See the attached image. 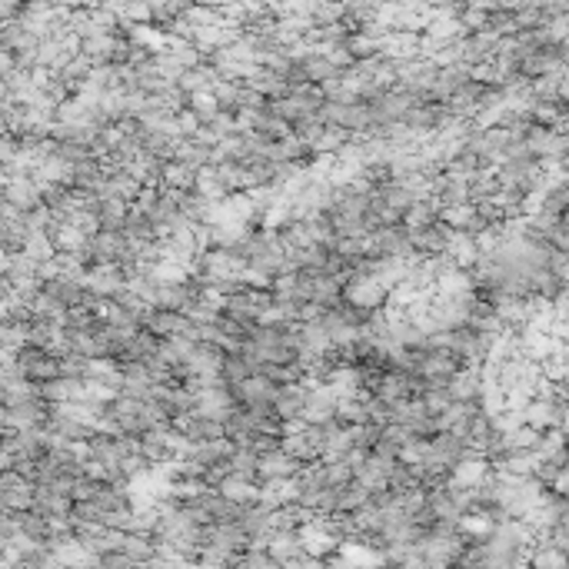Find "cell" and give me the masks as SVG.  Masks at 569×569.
Returning <instances> with one entry per match:
<instances>
[{
    "mask_svg": "<svg viewBox=\"0 0 569 569\" xmlns=\"http://www.w3.org/2000/svg\"><path fill=\"white\" fill-rule=\"evenodd\" d=\"M523 423L533 429H566V399L533 397L523 409Z\"/></svg>",
    "mask_w": 569,
    "mask_h": 569,
    "instance_id": "cell-1",
    "label": "cell"
},
{
    "mask_svg": "<svg viewBox=\"0 0 569 569\" xmlns=\"http://www.w3.org/2000/svg\"><path fill=\"white\" fill-rule=\"evenodd\" d=\"M343 299L359 309H379L387 303V289L373 277H353L349 283H343Z\"/></svg>",
    "mask_w": 569,
    "mask_h": 569,
    "instance_id": "cell-2",
    "label": "cell"
},
{
    "mask_svg": "<svg viewBox=\"0 0 569 569\" xmlns=\"http://www.w3.org/2000/svg\"><path fill=\"white\" fill-rule=\"evenodd\" d=\"M299 459H293L287 449H270V453H260L257 456V479H273V476H297L299 473Z\"/></svg>",
    "mask_w": 569,
    "mask_h": 569,
    "instance_id": "cell-3",
    "label": "cell"
},
{
    "mask_svg": "<svg viewBox=\"0 0 569 569\" xmlns=\"http://www.w3.org/2000/svg\"><path fill=\"white\" fill-rule=\"evenodd\" d=\"M257 483L260 479H253V476H243V473H227V476L220 479L217 486V493L220 496H227V499H233V503H253L257 499Z\"/></svg>",
    "mask_w": 569,
    "mask_h": 569,
    "instance_id": "cell-4",
    "label": "cell"
},
{
    "mask_svg": "<svg viewBox=\"0 0 569 569\" xmlns=\"http://www.w3.org/2000/svg\"><path fill=\"white\" fill-rule=\"evenodd\" d=\"M446 393L456 403H469L479 397V367H459L453 377L446 379Z\"/></svg>",
    "mask_w": 569,
    "mask_h": 569,
    "instance_id": "cell-5",
    "label": "cell"
},
{
    "mask_svg": "<svg viewBox=\"0 0 569 569\" xmlns=\"http://www.w3.org/2000/svg\"><path fill=\"white\" fill-rule=\"evenodd\" d=\"M193 183H197V167H190V163H183V160H167V163H163V170H160V183H157V187L187 193V190H193Z\"/></svg>",
    "mask_w": 569,
    "mask_h": 569,
    "instance_id": "cell-6",
    "label": "cell"
}]
</instances>
